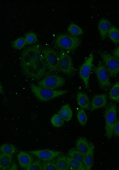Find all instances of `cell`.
I'll return each mask as SVG.
<instances>
[{
  "instance_id": "1",
  "label": "cell",
  "mask_w": 119,
  "mask_h": 170,
  "mask_svg": "<svg viewBox=\"0 0 119 170\" xmlns=\"http://www.w3.org/2000/svg\"><path fill=\"white\" fill-rule=\"evenodd\" d=\"M20 64L24 75L33 79H39L46 74V65L40 48L32 47L24 51Z\"/></svg>"
},
{
  "instance_id": "2",
  "label": "cell",
  "mask_w": 119,
  "mask_h": 170,
  "mask_svg": "<svg viewBox=\"0 0 119 170\" xmlns=\"http://www.w3.org/2000/svg\"><path fill=\"white\" fill-rule=\"evenodd\" d=\"M31 90L35 97L40 101L46 102L67 93L68 90H56L44 88L33 83L29 84Z\"/></svg>"
},
{
  "instance_id": "3",
  "label": "cell",
  "mask_w": 119,
  "mask_h": 170,
  "mask_svg": "<svg viewBox=\"0 0 119 170\" xmlns=\"http://www.w3.org/2000/svg\"><path fill=\"white\" fill-rule=\"evenodd\" d=\"M80 43V39L76 37L66 34H62L56 37L54 44L57 48L71 52L76 50Z\"/></svg>"
},
{
  "instance_id": "4",
  "label": "cell",
  "mask_w": 119,
  "mask_h": 170,
  "mask_svg": "<svg viewBox=\"0 0 119 170\" xmlns=\"http://www.w3.org/2000/svg\"><path fill=\"white\" fill-rule=\"evenodd\" d=\"M116 105L110 103L107 106L104 114L105 120V131L108 138L110 139L113 135L114 127L117 119Z\"/></svg>"
},
{
  "instance_id": "5",
  "label": "cell",
  "mask_w": 119,
  "mask_h": 170,
  "mask_svg": "<svg viewBox=\"0 0 119 170\" xmlns=\"http://www.w3.org/2000/svg\"><path fill=\"white\" fill-rule=\"evenodd\" d=\"M59 69L69 77L74 73V69L71 56L64 50H61L59 55Z\"/></svg>"
},
{
  "instance_id": "6",
  "label": "cell",
  "mask_w": 119,
  "mask_h": 170,
  "mask_svg": "<svg viewBox=\"0 0 119 170\" xmlns=\"http://www.w3.org/2000/svg\"><path fill=\"white\" fill-rule=\"evenodd\" d=\"M42 53L46 66L51 70L57 72L59 70V55L57 52L49 47H45Z\"/></svg>"
},
{
  "instance_id": "7",
  "label": "cell",
  "mask_w": 119,
  "mask_h": 170,
  "mask_svg": "<svg viewBox=\"0 0 119 170\" xmlns=\"http://www.w3.org/2000/svg\"><path fill=\"white\" fill-rule=\"evenodd\" d=\"M99 54L105 64L109 76L113 77L119 74V58L109 53L101 52Z\"/></svg>"
},
{
  "instance_id": "8",
  "label": "cell",
  "mask_w": 119,
  "mask_h": 170,
  "mask_svg": "<svg viewBox=\"0 0 119 170\" xmlns=\"http://www.w3.org/2000/svg\"><path fill=\"white\" fill-rule=\"evenodd\" d=\"M65 83V80L62 77L57 75H50L39 81L37 85L42 87L54 89L62 86Z\"/></svg>"
},
{
  "instance_id": "9",
  "label": "cell",
  "mask_w": 119,
  "mask_h": 170,
  "mask_svg": "<svg viewBox=\"0 0 119 170\" xmlns=\"http://www.w3.org/2000/svg\"><path fill=\"white\" fill-rule=\"evenodd\" d=\"M94 70L100 88L104 90L109 88L111 84L109 76L105 65L101 62L97 66L94 68Z\"/></svg>"
},
{
  "instance_id": "10",
  "label": "cell",
  "mask_w": 119,
  "mask_h": 170,
  "mask_svg": "<svg viewBox=\"0 0 119 170\" xmlns=\"http://www.w3.org/2000/svg\"><path fill=\"white\" fill-rule=\"evenodd\" d=\"M93 60V53H91L81 66L79 70V76L87 89H88L89 86V79Z\"/></svg>"
},
{
  "instance_id": "11",
  "label": "cell",
  "mask_w": 119,
  "mask_h": 170,
  "mask_svg": "<svg viewBox=\"0 0 119 170\" xmlns=\"http://www.w3.org/2000/svg\"><path fill=\"white\" fill-rule=\"evenodd\" d=\"M29 152L39 159L44 161H51L58 157L62 153L60 151L49 149L32 150Z\"/></svg>"
},
{
  "instance_id": "12",
  "label": "cell",
  "mask_w": 119,
  "mask_h": 170,
  "mask_svg": "<svg viewBox=\"0 0 119 170\" xmlns=\"http://www.w3.org/2000/svg\"><path fill=\"white\" fill-rule=\"evenodd\" d=\"M107 103V96L105 94L95 95L93 98L91 104L90 110L92 112L105 107Z\"/></svg>"
},
{
  "instance_id": "13",
  "label": "cell",
  "mask_w": 119,
  "mask_h": 170,
  "mask_svg": "<svg viewBox=\"0 0 119 170\" xmlns=\"http://www.w3.org/2000/svg\"><path fill=\"white\" fill-rule=\"evenodd\" d=\"M17 157L21 167L26 170L33 161L31 155L26 151H20L17 154Z\"/></svg>"
},
{
  "instance_id": "14",
  "label": "cell",
  "mask_w": 119,
  "mask_h": 170,
  "mask_svg": "<svg viewBox=\"0 0 119 170\" xmlns=\"http://www.w3.org/2000/svg\"><path fill=\"white\" fill-rule=\"evenodd\" d=\"M94 147L93 143L90 142L89 150L84 156V164L86 170H90L93 165Z\"/></svg>"
},
{
  "instance_id": "15",
  "label": "cell",
  "mask_w": 119,
  "mask_h": 170,
  "mask_svg": "<svg viewBox=\"0 0 119 170\" xmlns=\"http://www.w3.org/2000/svg\"><path fill=\"white\" fill-rule=\"evenodd\" d=\"M112 27L110 22L107 19L102 18L100 20L98 24V29L102 39H105Z\"/></svg>"
},
{
  "instance_id": "16",
  "label": "cell",
  "mask_w": 119,
  "mask_h": 170,
  "mask_svg": "<svg viewBox=\"0 0 119 170\" xmlns=\"http://www.w3.org/2000/svg\"><path fill=\"white\" fill-rule=\"evenodd\" d=\"M77 100L79 106L82 109H88L90 108V102L88 97L84 92H79L77 94Z\"/></svg>"
},
{
  "instance_id": "17",
  "label": "cell",
  "mask_w": 119,
  "mask_h": 170,
  "mask_svg": "<svg viewBox=\"0 0 119 170\" xmlns=\"http://www.w3.org/2000/svg\"><path fill=\"white\" fill-rule=\"evenodd\" d=\"M76 146V149L85 155L89 148L90 142L85 137H80L77 140Z\"/></svg>"
},
{
  "instance_id": "18",
  "label": "cell",
  "mask_w": 119,
  "mask_h": 170,
  "mask_svg": "<svg viewBox=\"0 0 119 170\" xmlns=\"http://www.w3.org/2000/svg\"><path fill=\"white\" fill-rule=\"evenodd\" d=\"M57 114L60 116L64 121L67 122L71 120L73 112L70 105L66 104L62 106L57 112Z\"/></svg>"
},
{
  "instance_id": "19",
  "label": "cell",
  "mask_w": 119,
  "mask_h": 170,
  "mask_svg": "<svg viewBox=\"0 0 119 170\" xmlns=\"http://www.w3.org/2000/svg\"><path fill=\"white\" fill-rule=\"evenodd\" d=\"M12 155L1 153L0 155V169L9 170L12 163Z\"/></svg>"
},
{
  "instance_id": "20",
  "label": "cell",
  "mask_w": 119,
  "mask_h": 170,
  "mask_svg": "<svg viewBox=\"0 0 119 170\" xmlns=\"http://www.w3.org/2000/svg\"><path fill=\"white\" fill-rule=\"evenodd\" d=\"M55 163L58 170H69V164L67 156L64 155H59Z\"/></svg>"
},
{
  "instance_id": "21",
  "label": "cell",
  "mask_w": 119,
  "mask_h": 170,
  "mask_svg": "<svg viewBox=\"0 0 119 170\" xmlns=\"http://www.w3.org/2000/svg\"><path fill=\"white\" fill-rule=\"evenodd\" d=\"M68 156L74 160L82 164H84L85 155L79 152L77 149L72 148L68 152Z\"/></svg>"
},
{
  "instance_id": "22",
  "label": "cell",
  "mask_w": 119,
  "mask_h": 170,
  "mask_svg": "<svg viewBox=\"0 0 119 170\" xmlns=\"http://www.w3.org/2000/svg\"><path fill=\"white\" fill-rule=\"evenodd\" d=\"M68 162L69 170H86L84 165L74 160L68 156H67Z\"/></svg>"
},
{
  "instance_id": "23",
  "label": "cell",
  "mask_w": 119,
  "mask_h": 170,
  "mask_svg": "<svg viewBox=\"0 0 119 170\" xmlns=\"http://www.w3.org/2000/svg\"><path fill=\"white\" fill-rule=\"evenodd\" d=\"M0 150L2 153L12 155L15 152L16 148L12 144L6 143L3 144L1 146Z\"/></svg>"
},
{
  "instance_id": "24",
  "label": "cell",
  "mask_w": 119,
  "mask_h": 170,
  "mask_svg": "<svg viewBox=\"0 0 119 170\" xmlns=\"http://www.w3.org/2000/svg\"><path fill=\"white\" fill-rule=\"evenodd\" d=\"M109 97L113 101H119V81L116 82L111 88L109 92Z\"/></svg>"
},
{
  "instance_id": "25",
  "label": "cell",
  "mask_w": 119,
  "mask_h": 170,
  "mask_svg": "<svg viewBox=\"0 0 119 170\" xmlns=\"http://www.w3.org/2000/svg\"><path fill=\"white\" fill-rule=\"evenodd\" d=\"M68 30L71 35L75 37L82 35L84 33L83 30L80 27L73 22L69 25Z\"/></svg>"
},
{
  "instance_id": "26",
  "label": "cell",
  "mask_w": 119,
  "mask_h": 170,
  "mask_svg": "<svg viewBox=\"0 0 119 170\" xmlns=\"http://www.w3.org/2000/svg\"><path fill=\"white\" fill-rule=\"evenodd\" d=\"M109 37L114 43H119V29L118 28L112 27L109 30L108 34Z\"/></svg>"
},
{
  "instance_id": "27",
  "label": "cell",
  "mask_w": 119,
  "mask_h": 170,
  "mask_svg": "<svg viewBox=\"0 0 119 170\" xmlns=\"http://www.w3.org/2000/svg\"><path fill=\"white\" fill-rule=\"evenodd\" d=\"M64 120L58 114H54L51 119V122L52 125L56 127H60L62 126Z\"/></svg>"
},
{
  "instance_id": "28",
  "label": "cell",
  "mask_w": 119,
  "mask_h": 170,
  "mask_svg": "<svg viewBox=\"0 0 119 170\" xmlns=\"http://www.w3.org/2000/svg\"><path fill=\"white\" fill-rule=\"evenodd\" d=\"M77 118L82 126H84L86 125L87 121V118L84 109L81 108L78 111Z\"/></svg>"
},
{
  "instance_id": "29",
  "label": "cell",
  "mask_w": 119,
  "mask_h": 170,
  "mask_svg": "<svg viewBox=\"0 0 119 170\" xmlns=\"http://www.w3.org/2000/svg\"><path fill=\"white\" fill-rule=\"evenodd\" d=\"M24 38L27 44H32L36 43L37 41L36 34L34 32H29L25 35Z\"/></svg>"
},
{
  "instance_id": "30",
  "label": "cell",
  "mask_w": 119,
  "mask_h": 170,
  "mask_svg": "<svg viewBox=\"0 0 119 170\" xmlns=\"http://www.w3.org/2000/svg\"><path fill=\"white\" fill-rule=\"evenodd\" d=\"M26 44V43L24 38L20 37L15 39L12 44L13 48L19 50L23 48Z\"/></svg>"
},
{
  "instance_id": "31",
  "label": "cell",
  "mask_w": 119,
  "mask_h": 170,
  "mask_svg": "<svg viewBox=\"0 0 119 170\" xmlns=\"http://www.w3.org/2000/svg\"><path fill=\"white\" fill-rule=\"evenodd\" d=\"M50 161H45L42 164L43 170H58L56 163Z\"/></svg>"
},
{
  "instance_id": "32",
  "label": "cell",
  "mask_w": 119,
  "mask_h": 170,
  "mask_svg": "<svg viewBox=\"0 0 119 170\" xmlns=\"http://www.w3.org/2000/svg\"><path fill=\"white\" fill-rule=\"evenodd\" d=\"M26 170H43L42 164L39 160H36L31 163Z\"/></svg>"
},
{
  "instance_id": "33",
  "label": "cell",
  "mask_w": 119,
  "mask_h": 170,
  "mask_svg": "<svg viewBox=\"0 0 119 170\" xmlns=\"http://www.w3.org/2000/svg\"><path fill=\"white\" fill-rule=\"evenodd\" d=\"M113 134L115 136L119 137V118L117 120L113 129Z\"/></svg>"
},
{
  "instance_id": "34",
  "label": "cell",
  "mask_w": 119,
  "mask_h": 170,
  "mask_svg": "<svg viewBox=\"0 0 119 170\" xmlns=\"http://www.w3.org/2000/svg\"><path fill=\"white\" fill-rule=\"evenodd\" d=\"M112 53L115 57L119 58V47L113 50Z\"/></svg>"
},
{
  "instance_id": "35",
  "label": "cell",
  "mask_w": 119,
  "mask_h": 170,
  "mask_svg": "<svg viewBox=\"0 0 119 170\" xmlns=\"http://www.w3.org/2000/svg\"></svg>"
}]
</instances>
